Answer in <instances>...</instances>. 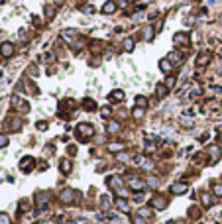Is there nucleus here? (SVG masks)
I'll return each instance as SVG.
<instances>
[{"instance_id": "1", "label": "nucleus", "mask_w": 222, "mask_h": 224, "mask_svg": "<svg viewBox=\"0 0 222 224\" xmlns=\"http://www.w3.org/2000/svg\"><path fill=\"white\" fill-rule=\"evenodd\" d=\"M0 53H2V55L4 57H12L14 55V45H12V43H2V45H0Z\"/></svg>"}, {"instance_id": "2", "label": "nucleus", "mask_w": 222, "mask_h": 224, "mask_svg": "<svg viewBox=\"0 0 222 224\" xmlns=\"http://www.w3.org/2000/svg\"><path fill=\"white\" fill-rule=\"evenodd\" d=\"M185 191H189V185H187V183H177V185L171 187V193H175V195H183Z\"/></svg>"}, {"instance_id": "3", "label": "nucleus", "mask_w": 222, "mask_h": 224, "mask_svg": "<svg viewBox=\"0 0 222 224\" xmlns=\"http://www.w3.org/2000/svg\"><path fill=\"white\" fill-rule=\"evenodd\" d=\"M114 12H116V2H112V0L102 6V14H114Z\"/></svg>"}, {"instance_id": "4", "label": "nucleus", "mask_w": 222, "mask_h": 224, "mask_svg": "<svg viewBox=\"0 0 222 224\" xmlns=\"http://www.w3.org/2000/svg\"><path fill=\"white\" fill-rule=\"evenodd\" d=\"M169 61H171V63H175V65H181V63H183V53H179V51L169 53Z\"/></svg>"}, {"instance_id": "5", "label": "nucleus", "mask_w": 222, "mask_h": 224, "mask_svg": "<svg viewBox=\"0 0 222 224\" xmlns=\"http://www.w3.org/2000/svg\"><path fill=\"white\" fill-rule=\"evenodd\" d=\"M151 205H153V206H155V208H165V206H167V201H165V199H163V197H155V199H153V201H151Z\"/></svg>"}, {"instance_id": "6", "label": "nucleus", "mask_w": 222, "mask_h": 224, "mask_svg": "<svg viewBox=\"0 0 222 224\" xmlns=\"http://www.w3.org/2000/svg\"><path fill=\"white\" fill-rule=\"evenodd\" d=\"M73 199H75V193H73L71 189H67V191H63V193H61V201H65V202H71Z\"/></svg>"}, {"instance_id": "7", "label": "nucleus", "mask_w": 222, "mask_h": 224, "mask_svg": "<svg viewBox=\"0 0 222 224\" xmlns=\"http://www.w3.org/2000/svg\"><path fill=\"white\" fill-rule=\"evenodd\" d=\"M79 132H81L83 136H90V134H92V126H89V124H83V126L77 128V134H79Z\"/></svg>"}, {"instance_id": "8", "label": "nucleus", "mask_w": 222, "mask_h": 224, "mask_svg": "<svg viewBox=\"0 0 222 224\" xmlns=\"http://www.w3.org/2000/svg\"><path fill=\"white\" fill-rule=\"evenodd\" d=\"M20 165H22V169H24V171L28 173V169H30V167H33V159H32V157H24Z\"/></svg>"}, {"instance_id": "9", "label": "nucleus", "mask_w": 222, "mask_h": 224, "mask_svg": "<svg viewBox=\"0 0 222 224\" xmlns=\"http://www.w3.org/2000/svg\"><path fill=\"white\" fill-rule=\"evenodd\" d=\"M130 187H132L134 191H140V189H144V181H140V179L134 177L132 181H130Z\"/></svg>"}, {"instance_id": "10", "label": "nucleus", "mask_w": 222, "mask_h": 224, "mask_svg": "<svg viewBox=\"0 0 222 224\" xmlns=\"http://www.w3.org/2000/svg\"><path fill=\"white\" fill-rule=\"evenodd\" d=\"M106 130H108L110 134H116V132H120V124H118V122H108Z\"/></svg>"}, {"instance_id": "11", "label": "nucleus", "mask_w": 222, "mask_h": 224, "mask_svg": "<svg viewBox=\"0 0 222 224\" xmlns=\"http://www.w3.org/2000/svg\"><path fill=\"white\" fill-rule=\"evenodd\" d=\"M171 65H173V63H171L169 59H161V63H159L161 71H165V73H169V71H171Z\"/></svg>"}, {"instance_id": "12", "label": "nucleus", "mask_w": 222, "mask_h": 224, "mask_svg": "<svg viewBox=\"0 0 222 224\" xmlns=\"http://www.w3.org/2000/svg\"><path fill=\"white\" fill-rule=\"evenodd\" d=\"M108 98H110V100H122V98H124V93L116 89V90H112V94H110Z\"/></svg>"}, {"instance_id": "13", "label": "nucleus", "mask_w": 222, "mask_h": 224, "mask_svg": "<svg viewBox=\"0 0 222 224\" xmlns=\"http://www.w3.org/2000/svg\"><path fill=\"white\" fill-rule=\"evenodd\" d=\"M116 206H118L122 212H128V202L124 201V199H118V201H116Z\"/></svg>"}, {"instance_id": "14", "label": "nucleus", "mask_w": 222, "mask_h": 224, "mask_svg": "<svg viewBox=\"0 0 222 224\" xmlns=\"http://www.w3.org/2000/svg\"><path fill=\"white\" fill-rule=\"evenodd\" d=\"M155 94H157V96H165V94H167V87H165V85H157Z\"/></svg>"}, {"instance_id": "15", "label": "nucleus", "mask_w": 222, "mask_h": 224, "mask_svg": "<svg viewBox=\"0 0 222 224\" xmlns=\"http://www.w3.org/2000/svg\"><path fill=\"white\" fill-rule=\"evenodd\" d=\"M173 42H175V43H185V42H187V36H185V33H175V36H173Z\"/></svg>"}, {"instance_id": "16", "label": "nucleus", "mask_w": 222, "mask_h": 224, "mask_svg": "<svg viewBox=\"0 0 222 224\" xmlns=\"http://www.w3.org/2000/svg\"><path fill=\"white\" fill-rule=\"evenodd\" d=\"M61 171H65V173L71 171V161H67V159H65V161H61Z\"/></svg>"}, {"instance_id": "17", "label": "nucleus", "mask_w": 222, "mask_h": 224, "mask_svg": "<svg viewBox=\"0 0 222 224\" xmlns=\"http://www.w3.org/2000/svg\"><path fill=\"white\" fill-rule=\"evenodd\" d=\"M136 104H138V106H142V108H146V106H147V100H146L144 96H138V98H136Z\"/></svg>"}, {"instance_id": "18", "label": "nucleus", "mask_w": 222, "mask_h": 224, "mask_svg": "<svg viewBox=\"0 0 222 224\" xmlns=\"http://www.w3.org/2000/svg\"><path fill=\"white\" fill-rule=\"evenodd\" d=\"M175 83H177V79H175V77H169V79L165 81V87H167V89H173Z\"/></svg>"}, {"instance_id": "19", "label": "nucleus", "mask_w": 222, "mask_h": 224, "mask_svg": "<svg viewBox=\"0 0 222 224\" xmlns=\"http://www.w3.org/2000/svg\"><path fill=\"white\" fill-rule=\"evenodd\" d=\"M147 185H149V187H157V185H159V179H157V177H147Z\"/></svg>"}, {"instance_id": "20", "label": "nucleus", "mask_w": 222, "mask_h": 224, "mask_svg": "<svg viewBox=\"0 0 222 224\" xmlns=\"http://www.w3.org/2000/svg\"><path fill=\"white\" fill-rule=\"evenodd\" d=\"M132 47H134V39H126V42H124V49H128V51H130Z\"/></svg>"}, {"instance_id": "21", "label": "nucleus", "mask_w": 222, "mask_h": 224, "mask_svg": "<svg viewBox=\"0 0 222 224\" xmlns=\"http://www.w3.org/2000/svg\"><path fill=\"white\" fill-rule=\"evenodd\" d=\"M140 216H146L147 218V216H151V210L149 208H140Z\"/></svg>"}, {"instance_id": "22", "label": "nucleus", "mask_w": 222, "mask_h": 224, "mask_svg": "<svg viewBox=\"0 0 222 224\" xmlns=\"http://www.w3.org/2000/svg\"><path fill=\"white\" fill-rule=\"evenodd\" d=\"M153 37V28H146V39H151Z\"/></svg>"}, {"instance_id": "23", "label": "nucleus", "mask_w": 222, "mask_h": 224, "mask_svg": "<svg viewBox=\"0 0 222 224\" xmlns=\"http://www.w3.org/2000/svg\"><path fill=\"white\" fill-rule=\"evenodd\" d=\"M203 202H204V205H212V199H210V197H208V195H203Z\"/></svg>"}, {"instance_id": "24", "label": "nucleus", "mask_w": 222, "mask_h": 224, "mask_svg": "<svg viewBox=\"0 0 222 224\" xmlns=\"http://www.w3.org/2000/svg\"><path fill=\"white\" fill-rule=\"evenodd\" d=\"M206 61H208V57H206V55H201V57H198V61H197V63H198V65H204Z\"/></svg>"}, {"instance_id": "25", "label": "nucleus", "mask_w": 222, "mask_h": 224, "mask_svg": "<svg viewBox=\"0 0 222 224\" xmlns=\"http://www.w3.org/2000/svg\"><path fill=\"white\" fill-rule=\"evenodd\" d=\"M110 149H112V151H118V149H122V144H110Z\"/></svg>"}, {"instance_id": "26", "label": "nucleus", "mask_w": 222, "mask_h": 224, "mask_svg": "<svg viewBox=\"0 0 222 224\" xmlns=\"http://www.w3.org/2000/svg\"><path fill=\"white\" fill-rule=\"evenodd\" d=\"M0 224H10V220H8L6 214H0Z\"/></svg>"}, {"instance_id": "27", "label": "nucleus", "mask_w": 222, "mask_h": 224, "mask_svg": "<svg viewBox=\"0 0 222 224\" xmlns=\"http://www.w3.org/2000/svg\"><path fill=\"white\" fill-rule=\"evenodd\" d=\"M134 116H136V118H142V116H144V108H138V110L134 112Z\"/></svg>"}, {"instance_id": "28", "label": "nucleus", "mask_w": 222, "mask_h": 224, "mask_svg": "<svg viewBox=\"0 0 222 224\" xmlns=\"http://www.w3.org/2000/svg\"><path fill=\"white\" fill-rule=\"evenodd\" d=\"M100 114H102V116L106 118V116H108V114H110V108H108V106H104V108H102V112H100Z\"/></svg>"}, {"instance_id": "29", "label": "nucleus", "mask_w": 222, "mask_h": 224, "mask_svg": "<svg viewBox=\"0 0 222 224\" xmlns=\"http://www.w3.org/2000/svg\"><path fill=\"white\" fill-rule=\"evenodd\" d=\"M45 16H47V18H53V8H45Z\"/></svg>"}, {"instance_id": "30", "label": "nucleus", "mask_w": 222, "mask_h": 224, "mask_svg": "<svg viewBox=\"0 0 222 224\" xmlns=\"http://www.w3.org/2000/svg\"><path fill=\"white\" fill-rule=\"evenodd\" d=\"M8 144V140H6V136H0V148H2V145H6Z\"/></svg>"}, {"instance_id": "31", "label": "nucleus", "mask_w": 222, "mask_h": 224, "mask_svg": "<svg viewBox=\"0 0 222 224\" xmlns=\"http://www.w3.org/2000/svg\"><path fill=\"white\" fill-rule=\"evenodd\" d=\"M214 193H216V195H222V185H216V187H214Z\"/></svg>"}, {"instance_id": "32", "label": "nucleus", "mask_w": 222, "mask_h": 224, "mask_svg": "<svg viewBox=\"0 0 222 224\" xmlns=\"http://www.w3.org/2000/svg\"><path fill=\"white\" fill-rule=\"evenodd\" d=\"M38 128H39V130H45V128H47V124H45V122H38Z\"/></svg>"}, {"instance_id": "33", "label": "nucleus", "mask_w": 222, "mask_h": 224, "mask_svg": "<svg viewBox=\"0 0 222 224\" xmlns=\"http://www.w3.org/2000/svg\"><path fill=\"white\" fill-rule=\"evenodd\" d=\"M118 159H120V161H128V155H126V154H120Z\"/></svg>"}, {"instance_id": "34", "label": "nucleus", "mask_w": 222, "mask_h": 224, "mask_svg": "<svg viewBox=\"0 0 222 224\" xmlns=\"http://www.w3.org/2000/svg\"><path fill=\"white\" fill-rule=\"evenodd\" d=\"M134 224H146V220H142V218H134Z\"/></svg>"}, {"instance_id": "35", "label": "nucleus", "mask_w": 222, "mask_h": 224, "mask_svg": "<svg viewBox=\"0 0 222 224\" xmlns=\"http://www.w3.org/2000/svg\"><path fill=\"white\" fill-rule=\"evenodd\" d=\"M220 22H222V20H220Z\"/></svg>"}]
</instances>
